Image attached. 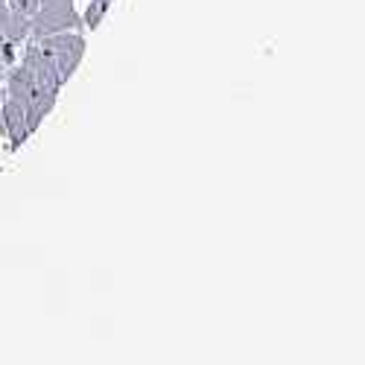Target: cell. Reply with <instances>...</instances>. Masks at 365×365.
Wrapping results in <instances>:
<instances>
[{
  "instance_id": "cell-3",
  "label": "cell",
  "mask_w": 365,
  "mask_h": 365,
  "mask_svg": "<svg viewBox=\"0 0 365 365\" xmlns=\"http://www.w3.org/2000/svg\"><path fill=\"white\" fill-rule=\"evenodd\" d=\"M6 24H9V6L0 0V47H6Z\"/></svg>"
},
{
  "instance_id": "cell-1",
  "label": "cell",
  "mask_w": 365,
  "mask_h": 365,
  "mask_svg": "<svg viewBox=\"0 0 365 365\" xmlns=\"http://www.w3.org/2000/svg\"><path fill=\"white\" fill-rule=\"evenodd\" d=\"M79 26L73 0H36V15L29 24V38H44L56 33H68Z\"/></svg>"
},
{
  "instance_id": "cell-4",
  "label": "cell",
  "mask_w": 365,
  "mask_h": 365,
  "mask_svg": "<svg viewBox=\"0 0 365 365\" xmlns=\"http://www.w3.org/2000/svg\"><path fill=\"white\" fill-rule=\"evenodd\" d=\"M0 82H4V62H0Z\"/></svg>"
},
{
  "instance_id": "cell-2",
  "label": "cell",
  "mask_w": 365,
  "mask_h": 365,
  "mask_svg": "<svg viewBox=\"0 0 365 365\" xmlns=\"http://www.w3.org/2000/svg\"><path fill=\"white\" fill-rule=\"evenodd\" d=\"M33 41H38L44 56L53 62L58 76H62V82H68L71 73L76 71V65L82 62V53H85L82 36H76V33L68 29V33H56V36H44V38H33Z\"/></svg>"
}]
</instances>
